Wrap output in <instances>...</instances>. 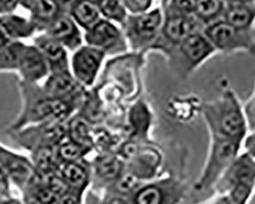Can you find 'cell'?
Segmentation results:
<instances>
[{
    "mask_svg": "<svg viewBox=\"0 0 255 204\" xmlns=\"http://www.w3.org/2000/svg\"><path fill=\"white\" fill-rule=\"evenodd\" d=\"M202 113L212 137L243 141L247 133V120L240 102L232 90L218 99L203 104Z\"/></svg>",
    "mask_w": 255,
    "mask_h": 204,
    "instance_id": "cell-1",
    "label": "cell"
},
{
    "mask_svg": "<svg viewBox=\"0 0 255 204\" xmlns=\"http://www.w3.org/2000/svg\"><path fill=\"white\" fill-rule=\"evenodd\" d=\"M26 104L23 113L15 122L13 129L18 130L32 122L62 121L73 111L76 99H61L47 95L44 90L34 89L32 83H24Z\"/></svg>",
    "mask_w": 255,
    "mask_h": 204,
    "instance_id": "cell-2",
    "label": "cell"
},
{
    "mask_svg": "<svg viewBox=\"0 0 255 204\" xmlns=\"http://www.w3.org/2000/svg\"><path fill=\"white\" fill-rule=\"evenodd\" d=\"M255 188V158L247 152L238 155L215 185L232 204H247Z\"/></svg>",
    "mask_w": 255,
    "mask_h": 204,
    "instance_id": "cell-3",
    "label": "cell"
},
{
    "mask_svg": "<svg viewBox=\"0 0 255 204\" xmlns=\"http://www.w3.org/2000/svg\"><path fill=\"white\" fill-rule=\"evenodd\" d=\"M242 141L211 136L210 150L206 165L194 183L193 190L203 193L214 188L224 172L238 156Z\"/></svg>",
    "mask_w": 255,
    "mask_h": 204,
    "instance_id": "cell-4",
    "label": "cell"
},
{
    "mask_svg": "<svg viewBox=\"0 0 255 204\" xmlns=\"http://www.w3.org/2000/svg\"><path fill=\"white\" fill-rule=\"evenodd\" d=\"M216 50L202 31H199L188 36L168 55L171 57L174 69L180 76L186 77L198 68Z\"/></svg>",
    "mask_w": 255,
    "mask_h": 204,
    "instance_id": "cell-5",
    "label": "cell"
},
{
    "mask_svg": "<svg viewBox=\"0 0 255 204\" xmlns=\"http://www.w3.org/2000/svg\"><path fill=\"white\" fill-rule=\"evenodd\" d=\"M202 33L218 50L226 53L245 51L255 55V38L251 30L237 29L219 19L205 26Z\"/></svg>",
    "mask_w": 255,
    "mask_h": 204,
    "instance_id": "cell-6",
    "label": "cell"
},
{
    "mask_svg": "<svg viewBox=\"0 0 255 204\" xmlns=\"http://www.w3.org/2000/svg\"><path fill=\"white\" fill-rule=\"evenodd\" d=\"M185 184L174 177L140 184L128 196L130 204H180L186 194Z\"/></svg>",
    "mask_w": 255,
    "mask_h": 204,
    "instance_id": "cell-7",
    "label": "cell"
},
{
    "mask_svg": "<svg viewBox=\"0 0 255 204\" xmlns=\"http://www.w3.org/2000/svg\"><path fill=\"white\" fill-rule=\"evenodd\" d=\"M203 28V25L194 15L165 13L164 22L152 46H157V48L169 54L188 36L202 31Z\"/></svg>",
    "mask_w": 255,
    "mask_h": 204,
    "instance_id": "cell-8",
    "label": "cell"
},
{
    "mask_svg": "<svg viewBox=\"0 0 255 204\" xmlns=\"http://www.w3.org/2000/svg\"><path fill=\"white\" fill-rule=\"evenodd\" d=\"M162 23L161 11L157 8L130 16L126 20L125 26L132 45L135 48H141L154 42Z\"/></svg>",
    "mask_w": 255,
    "mask_h": 204,
    "instance_id": "cell-9",
    "label": "cell"
},
{
    "mask_svg": "<svg viewBox=\"0 0 255 204\" xmlns=\"http://www.w3.org/2000/svg\"><path fill=\"white\" fill-rule=\"evenodd\" d=\"M105 52L93 46H81L73 55V75L82 86H91L96 79Z\"/></svg>",
    "mask_w": 255,
    "mask_h": 204,
    "instance_id": "cell-10",
    "label": "cell"
},
{
    "mask_svg": "<svg viewBox=\"0 0 255 204\" xmlns=\"http://www.w3.org/2000/svg\"><path fill=\"white\" fill-rule=\"evenodd\" d=\"M85 41L88 45L103 52L115 53L125 49L123 34L110 19H99L92 28L85 32Z\"/></svg>",
    "mask_w": 255,
    "mask_h": 204,
    "instance_id": "cell-11",
    "label": "cell"
},
{
    "mask_svg": "<svg viewBox=\"0 0 255 204\" xmlns=\"http://www.w3.org/2000/svg\"><path fill=\"white\" fill-rule=\"evenodd\" d=\"M0 165L6 171L9 179L24 192L32 185L37 177L33 163L26 157L0 147Z\"/></svg>",
    "mask_w": 255,
    "mask_h": 204,
    "instance_id": "cell-12",
    "label": "cell"
},
{
    "mask_svg": "<svg viewBox=\"0 0 255 204\" xmlns=\"http://www.w3.org/2000/svg\"><path fill=\"white\" fill-rule=\"evenodd\" d=\"M16 71L24 82L32 84L45 78L50 72L45 57L38 47L25 44L18 56Z\"/></svg>",
    "mask_w": 255,
    "mask_h": 204,
    "instance_id": "cell-13",
    "label": "cell"
},
{
    "mask_svg": "<svg viewBox=\"0 0 255 204\" xmlns=\"http://www.w3.org/2000/svg\"><path fill=\"white\" fill-rule=\"evenodd\" d=\"M45 33L56 39L70 50L82 46V34L73 17L67 13L59 15L45 29Z\"/></svg>",
    "mask_w": 255,
    "mask_h": 204,
    "instance_id": "cell-14",
    "label": "cell"
},
{
    "mask_svg": "<svg viewBox=\"0 0 255 204\" xmlns=\"http://www.w3.org/2000/svg\"><path fill=\"white\" fill-rule=\"evenodd\" d=\"M35 46L45 57L51 72H62L69 70V57L67 48L59 41L47 33L40 35L34 39Z\"/></svg>",
    "mask_w": 255,
    "mask_h": 204,
    "instance_id": "cell-15",
    "label": "cell"
},
{
    "mask_svg": "<svg viewBox=\"0 0 255 204\" xmlns=\"http://www.w3.org/2000/svg\"><path fill=\"white\" fill-rule=\"evenodd\" d=\"M81 84L70 71L51 72L45 81L43 90L50 97L76 99Z\"/></svg>",
    "mask_w": 255,
    "mask_h": 204,
    "instance_id": "cell-16",
    "label": "cell"
},
{
    "mask_svg": "<svg viewBox=\"0 0 255 204\" xmlns=\"http://www.w3.org/2000/svg\"><path fill=\"white\" fill-rule=\"evenodd\" d=\"M25 8L31 11L36 30H45L54 19L67 12L57 0H32Z\"/></svg>",
    "mask_w": 255,
    "mask_h": 204,
    "instance_id": "cell-17",
    "label": "cell"
},
{
    "mask_svg": "<svg viewBox=\"0 0 255 204\" xmlns=\"http://www.w3.org/2000/svg\"><path fill=\"white\" fill-rule=\"evenodd\" d=\"M59 174L70 189L84 193L91 181L90 171L81 160L62 162Z\"/></svg>",
    "mask_w": 255,
    "mask_h": 204,
    "instance_id": "cell-18",
    "label": "cell"
},
{
    "mask_svg": "<svg viewBox=\"0 0 255 204\" xmlns=\"http://www.w3.org/2000/svg\"><path fill=\"white\" fill-rule=\"evenodd\" d=\"M223 19L237 29L250 30L255 20V6L252 3L228 2Z\"/></svg>",
    "mask_w": 255,
    "mask_h": 204,
    "instance_id": "cell-19",
    "label": "cell"
},
{
    "mask_svg": "<svg viewBox=\"0 0 255 204\" xmlns=\"http://www.w3.org/2000/svg\"><path fill=\"white\" fill-rule=\"evenodd\" d=\"M69 12L77 25L85 31L92 28L101 19V13L94 0H74Z\"/></svg>",
    "mask_w": 255,
    "mask_h": 204,
    "instance_id": "cell-20",
    "label": "cell"
},
{
    "mask_svg": "<svg viewBox=\"0 0 255 204\" xmlns=\"http://www.w3.org/2000/svg\"><path fill=\"white\" fill-rule=\"evenodd\" d=\"M124 173V165L114 156H102L96 160L94 166V178L100 185L108 188Z\"/></svg>",
    "mask_w": 255,
    "mask_h": 204,
    "instance_id": "cell-21",
    "label": "cell"
},
{
    "mask_svg": "<svg viewBox=\"0 0 255 204\" xmlns=\"http://www.w3.org/2000/svg\"><path fill=\"white\" fill-rule=\"evenodd\" d=\"M0 27L10 41L28 38L34 34L36 27L31 19L24 18L14 14H5L0 16Z\"/></svg>",
    "mask_w": 255,
    "mask_h": 204,
    "instance_id": "cell-22",
    "label": "cell"
},
{
    "mask_svg": "<svg viewBox=\"0 0 255 204\" xmlns=\"http://www.w3.org/2000/svg\"><path fill=\"white\" fill-rule=\"evenodd\" d=\"M33 165L39 174L59 172L61 160L53 146H43L33 150Z\"/></svg>",
    "mask_w": 255,
    "mask_h": 204,
    "instance_id": "cell-23",
    "label": "cell"
},
{
    "mask_svg": "<svg viewBox=\"0 0 255 204\" xmlns=\"http://www.w3.org/2000/svg\"><path fill=\"white\" fill-rule=\"evenodd\" d=\"M226 6V0H198L194 16L205 27L223 16Z\"/></svg>",
    "mask_w": 255,
    "mask_h": 204,
    "instance_id": "cell-24",
    "label": "cell"
},
{
    "mask_svg": "<svg viewBox=\"0 0 255 204\" xmlns=\"http://www.w3.org/2000/svg\"><path fill=\"white\" fill-rule=\"evenodd\" d=\"M100 13L108 19L125 24L127 20V10L123 0H94Z\"/></svg>",
    "mask_w": 255,
    "mask_h": 204,
    "instance_id": "cell-25",
    "label": "cell"
},
{
    "mask_svg": "<svg viewBox=\"0 0 255 204\" xmlns=\"http://www.w3.org/2000/svg\"><path fill=\"white\" fill-rule=\"evenodd\" d=\"M90 150L89 147L83 146L70 138L62 139L57 145V154L61 162L78 161Z\"/></svg>",
    "mask_w": 255,
    "mask_h": 204,
    "instance_id": "cell-26",
    "label": "cell"
},
{
    "mask_svg": "<svg viewBox=\"0 0 255 204\" xmlns=\"http://www.w3.org/2000/svg\"><path fill=\"white\" fill-rule=\"evenodd\" d=\"M68 134L69 138L79 144L90 148L91 137L89 126L84 118L80 116H75L68 124Z\"/></svg>",
    "mask_w": 255,
    "mask_h": 204,
    "instance_id": "cell-27",
    "label": "cell"
},
{
    "mask_svg": "<svg viewBox=\"0 0 255 204\" xmlns=\"http://www.w3.org/2000/svg\"><path fill=\"white\" fill-rule=\"evenodd\" d=\"M24 43L11 41L2 50H0V72L16 71L18 56Z\"/></svg>",
    "mask_w": 255,
    "mask_h": 204,
    "instance_id": "cell-28",
    "label": "cell"
},
{
    "mask_svg": "<svg viewBox=\"0 0 255 204\" xmlns=\"http://www.w3.org/2000/svg\"><path fill=\"white\" fill-rule=\"evenodd\" d=\"M198 0H169L165 13L180 15H194Z\"/></svg>",
    "mask_w": 255,
    "mask_h": 204,
    "instance_id": "cell-29",
    "label": "cell"
},
{
    "mask_svg": "<svg viewBox=\"0 0 255 204\" xmlns=\"http://www.w3.org/2000/svg\"><path fill=\"white\" fill-rule=\"evenodd\" d=\"M123 2L126 10L135 15L148 11L151 7L152 0H123Z\"/></svg>",
    "mask_w": 255,
    "mask_h": 204,
    "instance_id": "cell-30",
    "label": "cell"
},
{
    "mask_svg": "<svg viewBox=\"0 0 255 204\" xmlns=\"http://www.w3.org/2000/svg\"><path fill=\"white\" fill-rule=\"evenodd\" d=\"M133 121L136 129L140 130L147 129L148 124H149V114L147 112V109L145 106L139 104L135 111H133Z\"/></svg>",
    "mask_w": 255,
    "mask_h": 204,
    "instance_id": "cell-31",
    "label": "cell"
},
{
    "mask_svg": "<svg viewBox=\"0 0 255 204\" xmlns=\"http://www.w3.org/2000/svg\"><path fill=\"white\" fill-rule=\"evenodd\" d=\"M244 113L247 120V126L251 132H255V87L253 93L246 101L244 107Z\"/></svg>",
    "mask_w": 255,
    "mask_h": 204,
    "instance_id": "cell-32",
    "label": "cell"
},
{
    "mask_svg": "<svg viewBox=\"0 0 255 204\" xmlns=\"http://www.w3.org/2000/svg\"><path fill=\"white\" fill-rule=\"evenodd\" d=\"M84 193L69 189L66 193L60 195L59 204H83Z\"/></svg>",
    "mask_w": 255,
    "mask_h": 204,
    "instance_id": "cell-33",
    "label": "cell"
},
{
    "mask_svg": "<svg viewBox=\"0 0 255 204\" xmlns=\"http://www.w3.org/2000/svg\"><path fill=\"white\" fill-rule=\"evenodd\" d=\"M9 177L6 171L0 165V197L8 198L9 197Z\"/></svg>",
    "mask_w": 255,
    "mask_h": 204,
    "instance_id": "cell-34",
    "label": "cell"
},
{
    "mask_svg": "<svg viewBox=\"0 0 255 204\" xmlns=\"http://www.w3.org/2000/svg\"><path fill=\"white\" fill-rule=\"evenodd\" d=\"M20 0H0V15L11 13L19 4Z\"/></svg>",
    "mask_w": 255,
    "mask_h": 204,
    "instance_id": "cell-35",
    "label": "cell"
},
{
    "mask_svg": "<svg viewBox=\"0 0 255 204\" xmlns=\"http://www.w3.org/2000/svg\"><path fill=\"white\" fill-rule=\"evenodd\" d=\"M83 204H103V199H101L100 196L94 191L89 190L85 193Z\"/></svg>",
    "mask_w": 255,
    "mask_h": 204,
    "instance_id": "cell-36",
    "label": "cell"
},
{
    "mask_svg": "<svg viewBox=\"0 0 255 204\" xmlns=\"http://www.w3.org/2000/svg\"><path fill=\"white\" fill-rule=\"evenodd\" d=\"M244 144L246 152L255 158V132H252L250 135L246 136Z\"/></svg>",
    "mask_w": 255,
    "mask_h": 204,
    "instance_id": "cell-37",
    "label": "cell"
},
{
    "mask_svg": "<svg viewBox=\"0 0 255 204\" xmlns=\"http://www.w3.org/2000/svg\"><path fill=\"white\" fill-rule=\"evenodd\" d=\"M205 204H232V202L230 201V199L226 195H220L219 194L218 197L208 201Z\"/></svg>",
    "mask_w": 255,
    "mask_h": 204,
    "instance_id": "cell-38",
    "label": "cell"
},
{
    "mask_svg": "<svg viewBox=\"0 0 255 204\" xmlns=\"http://www.w3.org/2000/svg\"><path fill=\"white\" fill-rule=\"evenodd\" d=\"M57 1L63 6V8H65L67 11H69L72 3L74 2V0H57Z\"/></svg>",
    "mask_w": 255,
    "mask_h": 204,
    "instance_id": "cell-39",
    "label": "cell"
},
{
    "mask_svg": "<svg viewBox=\"0 0 255 204\" xmlns=\"http://www.w3.org/2000/svg\"><path fill=\"white\" fill-rule=\"evenodd\" d=\"M228 2H240V3H252L255 0H226Z\"/></svg>",
    "mask_w": 255,
    "mask_h": 204,
    "instance_id": "cell-40",
    "label": "cell"
},
{
    "mask_svg": "<svg viewBox=\"0 0 255 204\" xmlns=\"http://www.w3.org/2000/svg\"><path fill=\"white\" fill-rule=\"evenodd\" d=\"M31 1H32V0H20L19 4L22 5V6H24V7H26V6H27Z\"/></svg>",
    "mask_w": 255,
    "mask_h": 204,
    "instance_id": "cell-41",
    "label": "cell"
},
{
    "mask_svg": "<svg viewBox=\"0 0 255 204\" xmlns=\"http://www.w3.org/2000/svg\"><path fill=\"white\" fill-rule=\"evenodd\" d=\"M169 2V0H162V3H163V6H164V8L166 7V5H167V3Z\"/></svg>",
    "mask_w": 255,
    "mask_h": 204,
    "instance_id": "cell-42",
    "label": "cell"
},
{
    "mask_svg": "<svg viewBox=\"0 0 255 204\" xmlns=\"http://www.w3.org/2000/svg\"><path fill=\"white\" fill-rule=\"evenodd\" d=\"M254 190H255V188H254Z\"/></svg>",
    "mask_w": 255,
    "mask_h": 204,
    "instance_id": "cell-43",
    "label": "cell"
}]
</instances>
